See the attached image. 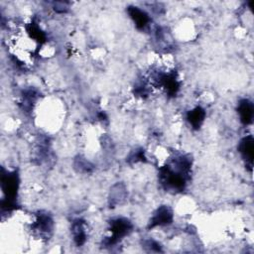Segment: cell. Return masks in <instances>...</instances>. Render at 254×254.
<instances>
[{
    "label": "cell",
    "mask_w": 254,
    "mask_h": 254,
    "mask_svg": "<svg viewBox=\"0 0 254 254\" xmlns=\"http://www.w3.org/2000/svg\"><path fill=\"white\" fill-rule=\"evenodd\" d=\"M190 169V161L186 156L175 158L171 165L164 166L160 172L162 184L166 189L183 190L187 184V176Z\"/></svg>",
    "instance_id": "6da1fadb"
},
{
    "label": "cell",
    "mask_w": 254,
    "mask_h": 254,
    "mask_svg": "<svg viewBox=\"0 0 254 254\" xmlns=\"http://www.w3.org/2000/svg\"><path fill=\"white\" fill-rule=\"evenodd\" d=\"M132 225L126 218H116L110 222V236L108 237L106 243L108 245L116 243L122 237L127 235L131 231Z\"/></svg>",
    "instance_id": "7a4b0ae2"
},
{
    "label": "cell",
    "mask_w": 254,
    "mask_h": 254,
    "mask_svg": "<svg viewBox=\"0 0 254 254\" xmlns=\"http://www.w3.org/2000/svg\"><path fill=\"white\" fill-rule=\"evenodd\" d=\"M18 190V177L15 173H7L2 175V190L5 193L7 199L3 200L2 207L12 206V199L15 197Z\"/></svg>",
    "instance_id": "3957f363"
},
{
    "label": "cell",
    "mask_w": 254,
    "mask_h": 254,
    "mask_svg": "<svg viewBox=\"0 0 254 254\" xmlns=\"http://www.w3.org/2000/svg\"><path fill=\"white\" fill-rule=\"evenodd\" d=\"M172 220H173V212H172L171 208L167 205H162L154 213V215L150 221L149 228L169 224L172 222Z\"/></svg>",
    "instance_id": "277c9868"
},
{
    "label": "cell",
    "mask_w": 254,
    "mask_h": 254,
    "mask_svg": "<svg viewBox=\"0 0 254 254\" xmlns=\"http://www.w3.org/2000/svg\"><path fill=\"white\" fill-rule=\"evenodd\" d=\"M237 110L240 116V120L243 124L247 125L252 122L253 115H254V108L251 101H249L248 99L240 100L238 103Z\"/></svg>",
    "instance_id": "5b68a950"
},
{
    "label": "cell",
    "mask_w": 254,
    "mask_h": 254,
    "mask_svg": "<svg viewBox=\"0 0 254 254\" xmlns=\"http://www.w3.org/2000/svg\"><path fill=\"white\" fill-rule=\"evenodd\" d=\"M239 151L242 157L246 160V163L249 164V167L251 168L254 155V141L251 136H247L241 140L239 144Z\"/></svg>",
    "instance_id": "8992f818"
},
{
    "label": "cell",
    "mask_w": 254,
    "mask_h": 254,
    "mask_svg": "<svg viewBox=\"0 0 254 254\" xmlns=\"http://www.w3.org/2000/svg\"><path fill=\"white\" fill-rule=\"evenodd\" d=\"M128 13L138 29H144L149 24L150 19L148 15L140 8L130 6L128 7Z\"/></svg>",
    "instance_id": "52a82bcc"
},
{
    "label": "cell",
    "mask_w": 254,
    "mask_h": 254,
    "mask_svg": "<svg viewBox=\"0 0 254 254\" xmlns=\"http://www.w3.org/2000/svg\"><path fill=\"white\" fill-rule=\"evenodd\" d=\"M204 117H205V112L199 106L189 111V113L187 115V119H188L189 123L195 129L200 127V125L202 124V122L204 120Z\"/></svg>",
    "instance_id": "ba28073f"
},
{
    "label": "cell",
    "mask_w": 254,
    "mask_h": 254,
    "mask_svg": "<svg viewBox=\"0 0 254 254\" xmlns=\"http://www.w3.org/2000/svg\"><path fill=\"white\" fill-rule=\"evenodd\" d=\"M71 231L73 234V240L77 246H80L84 243L85 241V228H84V223L80 219H77L73 221Z\"/></svg>",
    "instance_id": "9c48e42d"
},
{
    "label": "cell",
    "mask_w": 254,
    "mask_h": 254,
    "mask_svg": "<svg viewBox=\"0 0 254 254\" xmlns=\"http://www.w3.org/2000/svg\"><path fill=\"white\" fill-rule=\"evenodd\" d=\"M34 226L36 230L41 231V233H47L50 232L53 228V220L47 214H40Z\"/></svg>",
    "instance_id": "30bf717a"
}]
</instances>
